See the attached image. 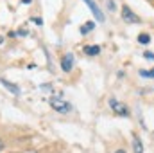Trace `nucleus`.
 <instances>
[{
  "instance_id": "1",
  "label": "nucleus",
  "mask_w": 154,
  "mask_h": 153,
  "mask_svg": "<svg viewBox=\"0 0 154 153\" xmlns=\"http://www.w3.org/2000/svg\"><path fill=\"white\" fill-rule=\"evenodd\" d=\"M50 106H52L56 112H59V114H68V112L72 110V105L66 103V101H63L61 97H52V99H50Z\"/></svg>"
},
{
  "instance_id": "2",
  "label": "nucleus",
  "mask_w": 154,
  "mask_h": 153,
  "mask_svg": "<svg viewBox=\"0 0 154 153\" xmlns=\"http://www.w3.org/2000/svg\"><path fill=\"white\" fill-rule=\"evenodd\" d=\"M109 106H111V110H113L116 115H120V117H129V115H131L129 108H127L124 103L116 101V99H109Z\"/></svg>"
},
{
  "instance_id": "3",
  "label": "nucleus",
  "mask_w": 154,
  "mask_h": 153,
  "mask_svg": "<svg viewBox=\"0 0 154 153\" xmlns=\"http://www.w3.org/2000/svg\"><path fill=\"white\" fill-rule=\"evenodd\" d=\"M122 18H124V22H127V24H140V16H138L134 11H131L129 5H124V7H122Z\"/></svg>"
},
{
  "instance_id": "4",
  "label": "nucleus",
  "mask_w": 154,
  "mask_h": 153,
  "mask_svg": "<svg viewBox=\"0 0 154 153\" xmlns=\"http://www.w3.org/2000/svg\"><path fill=\"white\" fill-rule=\"evenodd\" d=\"M82 2H84V4H86L88 7H90V11L93 13V16H95V18H97L99 22H104V15H102V11L99 9V5H97V4H95L93 0H82Z\"/></svg>"
},
{
  "instance_id": "5",
  "label": "nucleus",
  "mask_w": 154,
  "mask_h": 153,
  "mask_svg": "<svg viewBox=\"0 0 154 153\" xmlns=\"http://www.w3.org/2000/svg\"><path fill=\"white\" fill-rule=\"evenodd\" d=\"M72 67H74V54L68 52V54H65L63 60H61V69H63L65 72H70Z\"/></svg>"
},
{
  "instance_id": "6",
  "label": "nucleus",
  "mask_w": 154,
  "mask_h": 153,
  "mask_svg": "<svg viewBox=\"0 0 154 153\" xmlns=\"http://www.w3.org/2000/svg\"><path fill=\"white\" fill-rule=\"evenodd\" d=\"M133 153H143V144H142V139L138 135L133 137Z\"/></svg>"
},
{
  "instance_id": "7",
  "label": "nucleus",
  "mask_w": 154,
  "mask_h": 153,
  "mask_svg": "<svg viewBox=\"0 0 154 153\" xmlns=\"http://www.w3.org/2000/svg\"><path fill=\"white\" fill-rule=\"evenodd\" d=\"M0 81H2V85H4L7 90H11L14 96H18V94H20V88H18V85H13V83H11V81H7V79H0Z\"/></svg>"
},
{
  "instance_id": "8",
  "label": "nucleus",
  "mask_w": 154,
  "mask_h": 153,
  "mask_svg": "<svg viewBox=\"0 0 154 153\" xmlns=\"http://www.w3.org/2000/svg\"><path fill=\"white\" fill-rule=\"evenodd\" d=\"M99 52H100L99 45H86L84 47V54H88V56H97Z\"/></svg>"
},
{
  "instance_id": "9",
  "label": "nucleus",
  "mask_w": 154,
  "mask_h": 153,
  "mask_svg": "<svg viewBox=\"0 0 154 153\" xmlns=\"http://www.w3.org/2000/svg\"><path fill=\"white\" fill-rule=\"evenodd\" d=\"M93 27H95V22H91V20H90V22H86V24H84V25L81 27V34L91 33V31H93Z\"/></svg>"
},
{
  "instance_id": "10",
  "label": "nucleus",
  "mask_w": 154,
  "mask_h": 153,
  "mask_svg": "<svg viewBox=\"0 0 154 153\" xmlns=\"http://www.w3.org/2000/svg\"><path fill=\"white\" fill-rule=\"evenodd\" d=\"M138 43H142V45H147V43H151V36H149L147 33H142V34L138 36Z\"/></svg>"
},
{
  "instance_id": "11",
  "label": "nucleus",
  "mask_w": 154,
  "mask_h": 153,
  "mask_svg": "<svg viewBox=\"0 0 154 153\" xmlns=\"http://www.w3.org/2000/svg\"><path fill=\"white\" fill-rule=\"evenodd\" d=\"M143 58L152 60V61H154V52H151V50H145V52H143Z\"/></svg>"
},
{
  "instance_id": "12",
  "label": "nucleus",
  "mask_w": 154,
  "mask_h": 153,
  "mask_svg": "<svg viewBox=\"0 0 154 153\" xmlns=\"http://www.w3.org/2000/svg\"><path fill=\"white\" fill-rule=\"evenodd\" d=\"M140 76L142 77H151V70H140Z\"/></svg>"
},
{
  "instance_id": "13",
  "label": "nucleus",
  "mask_w": 154,
  "mask_h": 153,
  "mask_svg": "<svg viewBox=\"0 0 154 153\" xmlns=\"http://www.w3.org/2000/svg\"><path fill=\"white\" fill-rule=\"evenodd\" d=\"M108 7H109V11H115V2L109 0V2H108Z\"/></svg>"
},
{
  "instance_id": "14",
  "label": "nucleus",
  "mask_w": 154,
  "mask_h": 153,
  "mask_svg": "<svg viewBox=\"0 0 154 153\" xmlns=\"http://www.w3.org/2000/svg\"><path fill=\"white\" fill-rule=\"evenodd\" d=\"M32 22H36L38 25H41V18H32Z\"/></svg>"
},
{
  "instance_id": "15",
  "label": "nucleus",
  "mask_w": 154,
  "mask_h": 153,
  "mask_svg": "<svg viewBox=\"0 0 154 153\" xmlns=\"http://www.w3.org/2000/svg\"><path fill=\"white\" fill-rule=\"evenodd\" d=\"M2 150H4V141L0 139V151H2Z\"/></svg>"
},
{
  "instance_id": "16",
  "label": "nucleus",
  "mask_w": 154,
  "mask_h": 153,
  "mask_svg": "<svg viewBox=\"0 0 154 153\" xmlns=\"http://www.w3.org/2000/svg\"><path fill=\"white\" fill-rule=\"evenodd\" d=\"M22 2H23V4H31L32 0H22Z\"/></svg>"
},
{
  "instance_id": "17",
  "label": "nucleus",
  "mask_w": 154,
  "mask_h": 153,
  "mask_svg": "<svg viewBox=\"0 0 154 153\" xmlns=\"http://www.w3.org/2000/svg\"><path fill=\"white\" fill-rule=\"evenodd\" d=\"M115 153H125V151H124V150H116Z\"/></svg>"
},
{
  "instance_id": "18",
  "label": "nucleus",
  "mask_w": 154,
  "mask_h": 153,
  "mask_svg": "<svg viewBox=\"0 0 154 153\" xmlns=\"http://www.w3.org/2000/svg\"><path fill=\"white\" fill-rule=\"evenodd\" d=\"M151 77H154V69H152V70H151Z\"/></svg>"
},
{
  "instance_id": "19",
  "label": "nucleus",
  "mask_w": 154,
  "mask_h": 153,
  "mask_svg": "<svg viewBox=\"0 0 154 153\" xmlns=\"http://www.w3.org/2000/svg\"><path fill=\"white\" fill-rule=\"evenodd\" d=\"M0 43H4V38H2V36H0Z\"/></svg>"
},
{
  "instance_id": "20",
  "label": "nucleus",
  "mask_w": 154,
  "mask_h": 153,
  "mask_svg": "<svg viewBox=\"0 0 154 153\" xmlns=\"http://www.w3.org/2000/svg\"><path fill=\"white\" fill-rule=\"evenodd\" d=\"M25 153H38V151H25Z\"/></svg>"
}]
</instances>
